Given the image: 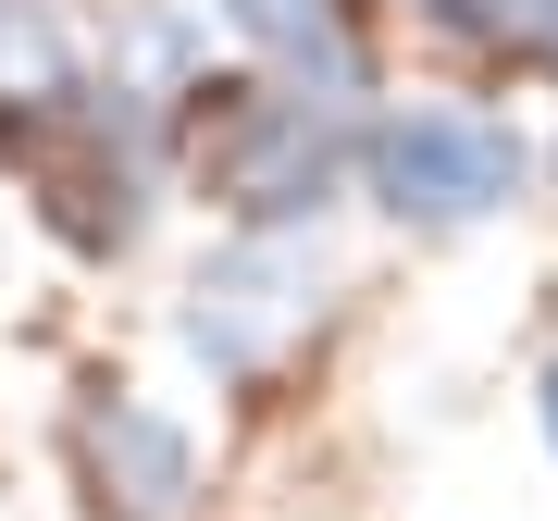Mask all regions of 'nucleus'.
I'll return each instance as SVG.
<instances>
[{"label": "nucleus", "mask_w": 558, "mask_h": 521, "mask_svg": "<svg viewBox=\"0 0 558 521\" xmlns=\"http://www.w3.org/2000/svg\"><path fill=\"white\" fill-rule=\"evenodd\" d=\"M360 199L398 237H484L497 211L534 199V149L484 100H385L360 124Z\"/></svg>", "instance_id": "f03ea898"}, {"label": "nucleus", "mask_w": 558, "mask_h": 521, "mask_svg": "<svg viewBox=\"0 0 558 521\" xmlns=\"http://www.w3.org/2000/svg\"><path fill=\"white\" fill-rule=\"evenodd\" d=\"M87 50H75V25L50 13V0H0V149H25V137H50L62 112L87 100Z\"/></svg>", "instance_id": "423d86ee"}, {"label": "nucleus", "mask_w": 558, "mask_h": 521, "mask_svg": "<svg viewBox=\"0 0 558 521\" xmlns=\"http://www.w3.org/2000/svg\"><path fill=\"white\" fill-rule=\"evenodd\" d=\"M211 25L236 50H260V75L311 87V100H360L373 87V50H360V0H211Z\"/></svg>", "instance_id": "39448f33"}, {"label": "nucleus", "mask_w": 558, "mask_h": 521, "mask_svg": "<svg viewBox=\"0 0 558 521\" xmlns=\"http://www.w3.org/2000/svg\"><path fill=\"white\" fill-rule=\"evenodd\" d=\"M534 410H546V447H558V361H546V385H534Z\"/></svg>", "instance_id": "6e6552de"}, {"label": "nucleus", "mask_w": 558, "mask_h": 521, "mask_svg": "<svg viewBox=\"0 0 558 521\" xmlns=\"http://www.w3.org/2000/svg\"><path fill=\"white\" fill-rule=\"evenodd\" d=\"M161 137H174L186 186H199L236 237H323V211L360 186V124L336 100H311V87H286V75H199V87H174Z\"/></svg>", "instance_id": "f257e3e1"}, {"label": "nucleus", "mask_w": 558, "mask_h": 521, "mask_svg": "<svg viewBox=\"0 0 558 521\" xmlns=\"http://www.w3.org/2000/svg\"><path fill=\"white\" fill-rule=\"evenodd\" d=\"M62 460H75L87 521H186L199 509V435L137 385H87L62 422Z\"/></svg>", "instance_id": "20e7f679"}, {"label": "nucleus", "mask_w": 558, "mask_h": 521, "mask_svg": "<svg viewBox=\"0 0 558 521\" xmlns=\"http://www.w3.org/2000/svg\"><path fill=\"white\" fill-rule=\"evenodd\" d=\"M323 299H336L323 237H223L199 274H186V299H174V348L223 385V398H260V385L311 348Z\"/></svg>", "instance_id": "7ed1b4c3"}, {"label": "nucleus", "mask_w": 558, "mask_h": 521, "mask_svg": "<svg viewBox=\"0 0 558 521\" xmlns=\"http://www.w3.org/2000/svg\"><path fill=\"white\" fill-rule=\"evenodd\" d=\"M422 25L484 62V75H546L558 87V0H422Z\"/></svg>", "instance_id": "0eeeda50"}, {"label": "nucleus", "mask_w": 558, "mask_h": 521, "mask_svg": "<svg viewBox=\"0 0 558 521\" xmlns=\"http://www.w3.org/2000/svg\"><path fill=\"white\" fill-rule=\"evenodd\" d=\"M546 186H558V149H546Z\"/></svg>", "instance_id": "1a4fd4ad"}]
</instances>
